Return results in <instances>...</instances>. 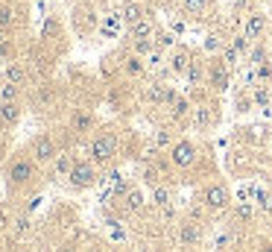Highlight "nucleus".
<instances>
[{
    "label": "nucleus",
    "instance_id": "nucleus-1",
    "mask_svg": "<svg viewBox=\"0 0 272 252\" xmlns=\"http://www.w3.org/2000/svg\"><path fill=\"white\" fill-rule=\"evenodd\" d=\"M114 152H117V135H111V132L97 135L91 141V147H88V155H91L94 164H108L114 158Z\"/></svg>",
    "mask_w": 272,
    "mask_h": 252
},
{
    "label": "nucleus",
    "instance_id": "nucleus-2",
    "mask_svg": "<svg viewBox=\"0 0 272 252\" xmlns=\"http://www.w3.org/2000/svg\"><path fill=\"white\" fill-rule=\"evenodd\" d=\"M70 185L73 188H91L97 185V170H94V161H76L73 170L68 173Z\"/></svg>",
    "mask_w": 272,
    "mask_h": 252
},
{
    "label": "nucleus",
    "instance_id": "nucleus-3",
    "mask_svg": "<svg viewBox=\"0 0 272 252\" xmlns=\"http://www.w3.org/2000/svg\"><path fill=\"white\" fill-rule=\"evenodd\" d=\"M56 155H59V152H56V141H53L50 135H38L33 141V161H38V164H53Z\"/></svg>",
    "mask_w": 272,
    "mask_h": 252
},
{
    "label": "nucleus",
    "instance_id": "nucleus-4",
    "mask_svg": "<svg viewBox=\"0 0 272 252\" xmlns=\"http://www.w3.org/2000/svg\"><path fill=\"white\" fill-rule=\"evenodd\" d=\"M170 161L176 164V167H190L193 161H196V147L190 144V141H179V144H173L170 150Z\"/></svg>",
    "mask_w": 272,
    "mask_h": 252
},
{
    "label": "nucleus",
    "instance_id": "nucleus-5",
    "mask_svg": "<svg viewBox=\"0 0 272 252\" xmlns=\"http://www.w3.org/2000/svg\"><path fill=\"white\" fill-rule=\"evenodd\" d=\"M228 188L225 185H208L205 188V205L211 208V211H222V208H228Z\"/></svg>",
    "mask_w": 272,
    "mask_h": 252
},
{
    "label": "nucleus",
    "instance_id": "nucleus-6",
    "mask_svg": "<svg viewBox=\"0 0 272 252\" xmlns=\"http://www.w3.org/2000/svg\"><path fill=\"white\" fill-rule=\"evenodd\" d=\"M33 173H35V164L30 158H18V161H12V167H9V182H12V185H27V182L33 179Z\"/></svg>",
    "mask_w": 272,
    "mask_h": 252
},
{
    "label": "nucleus",
    "instance_id": "nucleus-7",
    "mask_svg": "<svg viewBox=\"0 0 272 252\" xmlns=\"http://www.w3.org/2000/svg\"><path fill=\"white\" fill-rule=\"evenodd\" d=\"M199 237H202V229H199V223H196V220L182 223V229H179V243H182V246H193Z\"/></svg>",
    "mask_w": 272,
    "mask_h": 252
},
{
    "label": "nucleus",
    "instance_id": "nucleus-8",
    "mask_svg": "<svg viewBox=\"0 0 272 252\" xmlns=\"http://www.w3.org/2000/svg\"><path fill=\"white\" fill-rule=\"evenodd\" d=\"M263 30H266V18L260 15V12H255V15H249V21H246L243 35H246L249 41H257V38L263 35Z\"/></svg>",
    "mask_w": 272,
    "mask_h": 252
},
{
    "label": "nucleus",
    "instance_id": "nucleus-9",
    "mask_svg": "<svg viewBox=\"0 0 272 252\" xmlns=\"http://www.w3.org/2000/svg\"><path fill=\"white\" fill-rule=\"evenodd\" d=\"M70 129H73V132H91V129H94V115L76 109V112L70 115Z\"/></svg>",
    "mask_w": 272,
    "mask_h": 252
},
{
    "label": "nucleus",
    "instance_id": "nucleus-10",
    "mask_svg": "<svg viewBox=\"0 0 272 252\" xmlns=\"http://www.w3.org/2000/svg\"><path fill=\"white\" fill-rule=\"evenodd\" d=\"M208 79H211V85H214L217 91H225V88H228V65H225V62H217V65L211 67Z\"/></svg>",
    "mask_w": 272,
    "mask_h": 252
},
{
    "label": "nucleus",
    "instance_id": "nucleus-11",
    "mask_svg": "<svg viewBox=\"0 0 272 252\" xmlns=\"http://www.w3.org/2000/svg\"><path fill=\"white\" fill-rule=\"evenodd\" d=\"M73 164H76V161H73L70 152H59V155L53 158V170H56L59 176H68L70 170H73Z\"/></svg>",
    "mask_w": 272,
    "mask_h": 252
},
{
    "label": "nucleus",
    "instance_id": "nucleus-12",
    "mask_svg": "<svg viewBox=\"0 0 272 252\" xmlns=\"http://www.w3.org/2000/svg\"><path fill=\"white\" fill-rule=\"evenodd\" d=\"M123 18H126L129 27H132V24H138V21L147 18V9H144L141 3H126V6H123Z\"/></svg>",
    "mask_w": 272,
    "mask_h": 252
},
{
    "label": "nucleus",
    "instance_id": "nucleus-13",
    "mask_svg": "<svg viewBox=\"0 0 272 252\" xmlns=\"http://www.w3.org/2000/svg\"><path fill=\"white\" fill-rule=\"evenodd\" d=\"M123 205H126V211H132V214H138L141 208H144V194L138 191V188H132L126 197H123Z\"/></svg>",
    "mask_w": 272,
    "mask_h": 252
},
{
    "label": "nucleus",
    "instance_id": "nucleus-14",
    "mask_svg": "<svg viewBox=\"0 0 272 252\" xmlns=\"http://www.w3.org/2000/svg\"><path fill=\"white\" fill-rule=\"evenodd\" d=\"M21 118V106L15 100L12 103H0V120H6V123H18Z\"/></svg>",
    "mask_w": 272,
    "mask_h": 252
},
{
    "label": "nucleus",
    "instance_id": "nucleus-15",
    "mask_svg": "<svg viewBox=\"0 0 272 252\" xmlns=\"http://www.w3.org/2000/svg\"><path fill=\"white\" fill-rule=\"evenodd\" d=\"M126 73H129V76H141V73H144V70H147V65H144V56H129V59H126Z\"/></svg>",
    "mask_w": 272,
    "mask_h": 252
},
{
    "label": "nucleus",
    "instance_id": "nucleus-16",
    "mask_svg": "<svg viewBox=\"0 0 272 252\" xmlns=\"http://www.w3.org/2000/svg\"><path fill=\"white\" fill-rule=\"evenodd\" d=\"M150 35H155V27L144 18V21H138V24H132V38H150Z\"/></svg>",
    "mask_w": 272,
    "mask_h": 252
},
{
    "label": "nucleus",
    "instance_id": "nucleus-17",
    "mask_svg": "<svg viewBox=\"0 0 272 252\" xmlns=\"http://www.w3.org/2000/svg\"><path fill=\"white\" fill-rule=\"evenodd\" d=\"M249 62H252L255 67H260L263 62H269V56H266V47H263V44H255V47L249 50Z\"/></svg>",
    "mask_w": 272,
    "mask_h": 252
},
{
    "label": "nucleus",
    "instance_id": "nucleus-18",
    "mask_svg": "<svg viewBox=\"0 0 272 252\" xmlns=\"http://www.w3.org/2000/svg\"><path fill=\"white\" fill-rule=\"evenodd\" d=\"M193 65V62H190V56H187V53H176V56H173V70H176V73H187V67Z\"/></svg>",
    "mask_w": 272,
    "mask_h": 252
},
{
    "label": "nucleus",
    "instance_id": "nucleus-19",
    "mask_svg": "<svg viewBox=\"0 0 272 252\" xmlns=\"http://www.w3.org/2000/svg\"><path fill=\"white\" fill-rule=\"evenodd\" d=\"M15 24V9L12 6H0V30H9Z\"/></svg>",
    "mask_w": 272,
    "mask_h": 252
},
{
    "label": "nucleus",
    "instance_id": "nucleus-20",
    "mask_svg": "<svg viewBox=\"0 0 272 252\" xmlns=\"http://www.w3.org/2000/svg\"><path fill=\"white\" fill-rule=\"evenodd\" d=\"M208 3H211V0H185V12L187 15H199V12H205Z\"/></svg>",
    "mask_w": 272,
    "mask_h": 252
},
{
    "label": "nucleus",
    "instance_id": "nucleus-21",
    "mask_svg": "<svg viewBox=\"0 0 272 252\" xmlns=\"http://www.w3.org/2000/svg\"><path fill=\"white\" fill-rule=\"evenodd\" d=\"M155 205H158V208H170V191H167V188H155Z\"/></svg>",
    "mask_w": 272,
    "mask_h": 252
},
{
    "label": "nucleus",
    "instance_id": "nucleus-22",
    "mask_svg": "<svg viewBox=\"0 0 272 252\" xmlns=\"http://www.w3.org/2000/svg\"><path fill=\"white\" fill-rule=\"evenodd\" d=\"M170 109H173V120H182L187 112H190V103H187V100H176Z\"/></svg>",
    "mask_w": 272,
    "mask_h": 252
},
{
    "label": "nucleus",
    "instance_id": "nucleus-23",
    "mask_svg": "<svg viewBox=\"0 0 272 252\" xmlns=\"http://www.w3.org/2000/svg\"><path fill=\"white\" fill-rule=\"evenodd\" d=\"M173 33H155V47L158 50H164V47H173Z\"/></svg>",
    "mask_w": 272,
    "mask_h": 252
},
{
    "label": "nucleus",
    "instance_id": "nucleus-24",
    "mask_svg": "<svg viewBox=\"0 0 272 252\" xmlns=\"http://www.w3.org/2000/svg\"><path fill=\"white\" fill-rule=\"evenodd\" d=\"M185 76L190 79V85H199V82H202V67L193 62V65L187 67V73H185Z\"/></svg>",
    "mask_w": 272,
    "mask_h": 252
},
{
    "label": "nucleus",
    "instance_id": "nucleus-25",
    "mask_svg": "<svg viewBox=\"0 0 272 252\" xmlns=\"http://www.w3.org/2000/svg\"><path fill=\"white\" fill-rule=\"evenodd\" d=\"M234 214H237V220H252V214H255V208H252L249 202H240L237 208H234Z\"/></svg>",
    "mask_w": 272,
    "mask_h": 252
},
{
    "label": "nucleus",
    "instance_id": "nucleus-26",
    "mask_svg": "<svg viewBox=\"0 0 272 252\" xmlns=\"http://www.w3.org/2000/svg\"><path fill=\"white\" fill-rule=\"evenodd\" d=\"M24 79H27V70H24V67L21 65H12L9 67V82H24Z\"/></svg>",
    "mask_w": 272,
    "mask_h": 252
},
{
    "label": "nucleus",
    "instance_id": "nucleus-27",
    "mask_svg": "<svg viewBox=\"0 0 272 252\" xmlns=\"http://www.w3.org/2000/svg\"><path fill=\"white\" fill-rule=\"evenodd\" d=\"M252 100H255V106H269L272 94H269V91H266V88H257L255 94H252Z\"/></svg>",
    "mask_w": 272,
    "mask_h": 252
},
{
    "label": "nucleus",
    "instance_id": "nucleus-28",
    "mask_svg": "<svg viewBox=\"0 0 272 252\" xmlns=\"http://www.w3.org/2000/svg\"><path fill=\"white\" fill-rule=\"evenodd\" d=\"M211 123V109L208 106H199L196 109V126H208Z\"/></svg>",
    "mask_w": 272,
    "mask_h": 252
},
{
    "label": "nucleus",
    "instance_id": "nucleus-29",
    "mask_svg": "<svg viewBox=\"0 0 272 252\" xmlns=\"http://www.w3.org/2000/svg\"><path fill=\"white\" fill-rule=\"evenodd\" d=\"M18 97V85L15 82H9L6 88H3V94H0V103H12Z\"/></svg>",
    "mask_w": 272,
    "mask_h": 252
},
{
    "label": "nucleus",
    "instance_id": "nucleus-30",
    "mask_svg": "<svg viewBox=\"0 0 272 252\" xmlns=\"http://www.w3.org/2000/svg\"><path fill=\"white\" fill-rule=\"evenodd\" d=\"M257 202H260V208H263V211H269V214H272V194L257 191Z\"/></svg>",
    "mask_w": 272,
    "mask_h": 252
},
{
    "label": "nucleus",
    "instance_id": "nucleus-31",
    "mask_svg": "<svg viewBox=\"0 0 272 252\" xmlns=\"http://www.w3.org/2000/svg\"><path fill=\"white\" fill-rule=\"evenodd\" d=\"M249 44H252V41H249L246 35H237V38L231 41V47H234V50H237V53H246V50H249Z\"/></svg>",
    "mask_w": 272,
    "mask_h": 252
},
{
    "label": "nucleus",
    "instance_id": "nucleus-32",
    "mask_svg": "<svg viewBox=\"0 0 272 252\" xmlns=\"http://www.w3.org/2000/svg\"><path fill=\"white\" fill-rule=\"evenodd\" d=\"M30 232V217H18L15 220V235L21 237V235H27Z\"/></svg>",
    "mask_w": 272,
    "mask_h": 252
},
{
    "label": "nucleus",
    "instance_id": "nucleus-33",
    "mask_svg": "<svg viewBox=\"0 0 272 252\" xmlns=\"http://www.w3.org/2000/svg\"><path fill=\"white\" fill-rule=\"evenodd\" d=\"M237 56H240V53L234 50V47H225V50H222V62H225V65L231 67L234 62H237Z\"/></svg>",
    "mask_w": 272,
    "mask_h": 252
},
{
    "label": "nucleus",
    "instance_id": "nucleus-34",
    "mask_svg": "<svg viewBox=\"0 0 272 252\" xmlns=\"http://www.w3.org/2000/svg\"><path fill=\"white\" fill-rule=\"evenodd\" d=\"M205 47H208V50H222V41H220V35H208Z\"/></svg>",
    "mask_w": 272,
    "mask_h": 252
},
{
    "label": "nucleus",
    "instance_id": "nucleus-35",
    "mask_svg": "<svg viewBox=\"0 0 272 252\" xmlns=\"http://www.w3.org/2000/svg\"><path fill=\"white\" fill-rule=\"evenodd\" d=\"M158 144H161V147H164V144H170V135L164 132V129H161V132H158Z\"/></svg>",
    "mask_w": 272,
    "mask_h": 252
},
{
    "label": "nucleus",
    "instance_id": "nucleus-36",
    "mask_svg": "<svg viewBox=\"0 0 272 252\" xmlns=\"http://www.w3.org/2000/svg\"><path fill=\"white\" fill-rule=\"evenodd\" d=\"M249 3H252V0H231V6H234V9H246Z\"/></svg>",
    "mask_w": 272,
    "mask_h": 252
},
{
    "label": "nucleus",
    "instance_id": "nucleus-37",
    "mask_svg": "<svg viewBox=\"0 0 272 252\" xmlns=\"http://www.w3.org/2000/svg\"><path fill=\"white\" fill-rule=\"evenodd\" d=\"M237 109L240 112H249V100H237Z\"/></svg>",
    "mask_w": 272,
    "mask_h": 252
},
{
    "label": "nucleus",
    "instance_id": "nucleus-38",
    "mask_svg": "<svg viewBox=\"0 0 272 252\" xmlns=\"http://www.w3.org/2000/svg\"><path fill=\"white\" fill-rule=\"evenodd\" d=\"M266 252H272V246H266Z\"/></svg>",
    "mask_w": 272,
    "mask_h": 252
},
{
    "label": "nucleus",
    "instance_id": "nucleus-39",
    "mask_svg": "<svg viewBox=\"0 0 272 252\" xmlns=\"http://www.w3.org/2000/svg\"><path fill=\"white\" fill-rule=\"evenodd\" d=\"M21 252H30V249H21Z\"/></svg>",
    "mask_w": 272,
    "mask_h": 252
}]
</instances>
